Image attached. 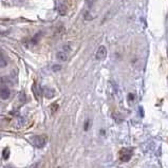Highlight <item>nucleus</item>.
I'll list each match as a JSON object with an SVG mask.
<instances>
[{
  "mask_svg": "<svg viewBox=\"0 0 168 168\" xmlns=\"http://www.w3.org/2000/svg\"><path fill=\"white\" fill-rule=\"evenodd\" d=\"M52 69H53V71H59L61 69V66H57V64H56V66H53V68H52Z\"/></svg>",
  "mask_w": 168,
  "mask_h": 168,
  "instance_id": "nucleus-12",
  "label": "nucleus"
},
{
  "mask_svg": "<svg viewBox=\"0 0 168 168\" xmlns=\"http://www.w3.org/2000/svg\"><path fill=\"white\" fill-rule=\"evenodd\" d=\"M133 155V149L132 148H123L121 149V151L119 152V160L122 162H129L131 160Z\"/></svg>",
  "mask_w": 168,
  "mask_h": 168,
  "instance_id": "nucleus-2",
  "label": "nucleus"
},
{
  "mask_svg": "<svg viewBox=\"0 0 168 168\" xmlns=\"http://www.w3.org/2000/svg\"><path fill=\"white\" fill-rule=\"evenodd\" d=\"M32 91H33V93H34L35 97L37 98V100H39V97L41 96V94H42L41 88H40L37 84H34V85L32 86Z\"/></svg>",
  "mask_w": 168,
  "mask_h": 168,
  "instance_id": "nucleus-6",
  "label": "nucleus"
},
{
  "mask_svg": "<svg viewBox=\"0 0 168 168\" xmlns=\"http://www.w3.org/2000/svg\"><path fill=\"white\" fill-rule=\"evenodd\" d=\"M31 142H32L34 147L42 148V147H45V144H47L48 138H47V135H45V134H42V135H34V136H32V139H31Z\"/></svg>",
  "mask_w": 168,
  "mask_h": 168,
  "instance_id": "nucleus-1",
  "label": "nucleus"
},
{
  "mask_svg": "<svg viewBox=\"0 0 168 168\" xmlns=\"http://www.w3.org/2000/svg\"><path fill=\"white\" fill-rule=\"evenodd\" d=\"M106 56H107V49L104 45H100L97 49L96 53H95V58L97 61H103V59L106 58Z\"/></svg>",
  "mask_w": 168,
  "mask_h": 168,
  "instance_id": "nucleus-4",
  "label": "nucleus"
},
{
  "mask_svg": "<svg viewBox=\"0 0 168 168\" xmlns=\"http://www.w3.org/2000/svg\"><path fill=\"white\" fill-rule=\"evenodd\" d=\"M58 109V104L57 103H54V104L51 105V112L52 113H55V111Z\"/></svg>",
  "mask_w": 168,
  "mask_h": 168,
  "instance_id": "nucleus-11",
  "label": "nucleus"
},
{
  "mask_svg": "<svg viewBox=\"0 0 168 168\" xmlns=\"http://www.w3.org/2000/svg\"><path fill=\"white\" fill-rule=\"evenodd\" d=\"M33 168H40V166H39V164H36Z\"/></svg>",
  "mask_w": 168,
  "mask_h": 168,
  "instance_id": "nucleus-13",
  "label": "nucleus"
},
{
  "mask_svg": "<svg viewBox=\"0 0 168 168\" xmlns=\"http://www.w3.org/2000/svg\"><path fill=\"white\" fill-rule=\"evenodd\" d=\"M9 155H10V149L9 148H6V149L3 150V152H2V157H3L4 160H6L9 158Z\"/></svg>",
  "mask_w": 168,
  "mask_h": 168,
  "instance_id": "nucleus-10",
  "label": "nucleus"
},
{
  "mask_svg": "<svg viewBox=\"0 0 168 168\" xmlns=\"http://www.w3.org/2000/svg\"><path fill=\"white\" fill-rule=\"evenodd\" d=\"M44 94H45V96L47 97V98H52L55 95V93H54V91L52 90V89H49V88H45V90H44Z\"/></svg>",
  "mask_w": 168,
  "mask_h": 168,
  "instance_id": "nucleus-8",
  "label": "nucleus"
},
{
  "mask_svg": "<svg viewBox=\"0 0 168 168\" xmlns=\"http://www.w3.org/2000/svg\"><path fill=\"white\" fill-rule=\"evenodd\" d=\"M70 51H71L70 45H64V48H62L61 51L57 52V54H56L57 59H58L59 61H66L69 57V53H70Z\"/></svg>",
  "mask_w": 168,
  "mask_h": 168,
  "instance_id": "nucleus-3",
  "label": "nucleus"
},
{
  "mask_svg": "<svg viewBox=\"0 0 168 168\" xmlns=\"http://www.w3.org/2000/svg\"><path fill=\"white\" fill-rule=\"evenodd\" d=\"M11 95V91L8 87H2L1 89V98L2 100H8Z\"/></svg>",
  "mask_w": 168,
  "mask_h": 168,
  "instance_id": "nucleus-7",
  "label": "nucleus"
},
{
  "mask_svg": "<svg viewBox=\"0 0 168 168\" xmlns=\"http://www.w3.org/2000/svg\"><path fill=\"white\" fill-rule=\"evenodd\" d=\"M67 11H68V8H67V6L64 4V2H62V1L57 2V12H58L61 15H62V16L66 15Z\"/></svg>",
  "mask_w": 168,
  "mask_h": 168,
  "instance_id": "nucleus-5",
  "label": "nucleus"
},
{
  "mask_svg": "<svg viewBox=\"0 0 168 168\" xmlns=\"http://www.w3.org/2000/svg\"><path fill=\"white\" fill-rule=\"evenodd\" d=\"M6 64H8V61H6L3 54H1V57H0V66H1V68H4Z\"/></svg>",
  "mask_w": 168,
  "mask_h": 168,
  "instance_id": "nucleus-9",
  "label": "nucleus"
}]
</instances>
